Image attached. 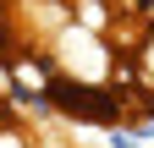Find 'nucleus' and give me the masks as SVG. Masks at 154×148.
I'll return each mask as SVG.
<instances>
[{
  "label": "nucleus",
  "instance_id": "obj_1",
  "mask_svg": "<svg viewBox=\"0 0 154 148\" xmlns=\"http://www.w3.org/2000/svg\"><path fill=\"white\" fill-rule=\"evenodd\" d=\"M44 99L72 121H94V126H110L121 121V99L105 93V88H83V82H44Z\"/></svg>",
  "mask_w": 154,
  "mask_h": 148
}]
</instances>
